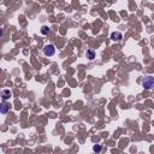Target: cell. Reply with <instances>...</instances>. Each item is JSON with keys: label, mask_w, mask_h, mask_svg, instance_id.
Returning a JSON list of instances; mask_svg holds the SVG:
<instances>
[{"label": "cell", "mask_w": 154, "mask_h": 154, "mask_svg": "<svg viewBox=\"0 0 154 154\" xmlns=\"http://www.w3.org/2000/svg\"><path fill=\"white\" fill-rule=\"evenodd\" d=\"M41 33L43 34V35H47V34L49 33L48 27H42V28H41Z\"/></svg>", "instance_id": "7"}, {"label": "cell", "mask_w": 154, "mask_h": 154, "mask_svg": "<svg viewBox=\"0 0 154 154\" xmlns=\"http://www.w3.org/2000/svg\"><path fill=\"white\" fill-rule=\"evenodd\" d=\"M9 109H10V106L7 105V104H5V102H4L3 105H1V110H0L1 114H6L7 111H9Z\"/></svg>", "instance_id": "5"}, {"label": "cell", "mask_w": 154, "mask_h": 154, "mask_svg": "<svg viewBox=\"0 0 154 154\" xmlns=\"http://www.w3.org/2000/svg\"><path fill=\"white\" fill-rule=\"evenodd\" d=\"M43 53H45V56H47V57L54 56V53H56V47L53 45H46L45 47H43Z\"/></svg>", "instance_id": "2"}, {"label": "cell", "mask_w": 154, "mask_h": 154, "mask_svg": "<svg viewBox=\"0 0 154 154\" xmlns=\"http://www.w3.org/2000/svg\"><path fill=\"white\" fill-rule=\"evenodd\" d=\"M1 98H3V100H7V99L11 98V91L9 90V89H5V90L1 91Z\"/></svg>", "instance_id": "4"}, {"label": "cell", "mask_w": 154, "mask_h": 154, "mask_svg": "<svg viewBox=\"0 0 154 154\" xmlns=\"http://www.w3.org/2000/svg\"><path fill=\"white\" fill-rule=\"evenodd\" d=\"M87 58L88 59H90V60H93L95 58V53L91 51V49H88L87 51Z\"/></svg>", "instance_id": "6"}, {"label": "cell", "mask_w": 154, "mask_h": 154, "mask_svg": "<svg viewBox=\"0 0 154 154\" xmlns=\"http://www.w3.org/2000/svg\"><path fill=\"white\" fill-rule=\"evenodd\" d=\"M93 149H94V152H96V153H100V152H101V147H100V146H98V144H96V146H94V147H93Z\"/></svg>", "instance_id": "8"}, {"label": "cell", "mask_w": 154, "mask_h": 154, "mask_svg": "<svg viewBox=\"0 0 154 154\" xmlns=\"http://www.w3.org/2000/svg\"><path fill=\"white\" fill-rule=\"evenodd\" d=\"M111 38H112L113 41L119 42L123 38V34H122V33H119V32H114V33L111 34Z\"/></svg>", "instance_id": "3"}, {"label": "cell", "mask_w": 154, "mask_h": 154, "mask_svg": "<svg viewBox=\"0 0 154 154\" xmlns=\"http://www.w3.org/2000/svg\"><path fill=\"white\" fill-rule=\"evenodd\" d=\"M142 86H143L144 89H151L154 86V77H152V76L146 77V78L142 81Z\"/></svg>", "instance_id": "1"}]
</instances>
